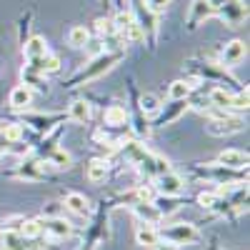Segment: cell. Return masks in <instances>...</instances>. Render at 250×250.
Returning a JSON list of instances; mask_svg holds the SVG:
<instances>
[{
  "instance_id": "1",
  "label": "cell",
  "mask_w": 250,
  "mask_h": 250,
  "mask_svg": "<svg viewBox=\"0 0 250 250\" xmlns=\"http://www.w3.org/2000/svg\"><path fill=\"white\" fill-rule=\"evenodd\" d=\"M158 235H160V240L170 243V245H188V243L198 240V230H195V225H190V223L170 225V228H165V230H158Z\"/></svg>"
},
{
  "instance_id": "2",
  "label": "cell",
  "mask_w": 250,
  "mask_h": 250,
  "mask_svg": "<svg viewBox=\"0 0 250 250\" xmlns=\"http://www.w3.org/2000/svg\"><path fill=\"white\" fill-rule=\"evenodd\" d=\"M123 58V53H108V55H98V58H93V62L90 65H85L80 70V75L75 78V80H93V78H100L103 73H108L115 62Z\"/></svg>"
},
{
  "instance_id": "3",
  "label": "cell",
  "mask_w": 250,
  "mask_h": 250,
  "mask_svg": "<svg viewBox=\"0 0 250 250\" xmlns=\"http://www.w3.org/2000/svg\"><path fill=\"white\" fill-rule=\"evenodd\" d=\"M183 188H185V183H183V178L175 175V173H163V175H158V190H160V195L173 198V195L183 193Z\"/></svg>"
},
{
  "instance_id": "4",
  "label": "cell",
  "mask_w": 250,
  "mask_h": 250,
  "mask_svg": "<svg viewBox=\"0 0 250 250\" xmlns=\"http://www.w3.org/2000/svg\"><path fill=\"white\" fill-rule=\"evenodd\" d=\"M208 130L213 135H230V133H240L243 130V120L240 118H215L210 125H208Z\"/></svg>"
},
{
  "instance_id": "5",
  "label": "cell",
  "mask_w": 250,
  "mask_h": 250,
  "mask_svg": "<svg viewBox=\"0 0 250 250\" xmlns=\"http://www.w3.org/2000/svg\"><path fill=\"white\" fill-rule=\"evenodd\" d=\"M43 223V233H48L50 238H68L73 233V225L65 220V218H45V220H40Z\"/></svg>"
},
{
  "instance_id": "6",
  "label": "cell",
  "mask_w": 250,
  "mask_h": 250,
  "mask_svg": "<svg viewBox=\"0 0 250 250\" xmlns=\"http://www.w3.org/2000/svg\"><path fill=\"white\" fill-rule=\"evenodd\" d=\"M245 43L243 40H233V43H228L225 48H223V65L225 68H235L238 62L245 58Z\"/></svg>"
},
{
  "instance_id": "7",
  "label": "cell",
  "mask_w": 250,
  "mask_h": 250,
  "mask_svg": "<svg viewBox=\"0 0 250 250\" xmlns=\"http://www.w3.org/2000/svg\"><path fill=\"white\" fill-rule=\"evenodd\" d=\"M215 10H218V13H220V15H223L230 25H238L240 20L245 18V8L238 3V0H225V3H223V5H218Z\"/></svg>"
},
{
  "instance_id": "8",
  "label": "cell",
  "mask_w": 250,
  "mask_h": 250,
  "mask_svg": "<svg viewBox=\"0 0 250 250\" xmlns=\"http://www.w3.org/2000/svg\"><path fill=\"white\" fill-rule=\"evenodd\" d=\"M45 55H48V43H45V38L33 35L28 43H25V58H28V62L33 65V62H38L40 58H45Z\"/></svg>"
},
{
  "instance_id": "9",
  "label": "cell",
  "mask_w": 250,
  "mask_h": 250,
  "mask_svg": "<svg viewBox=\"0 0 250 250\" xmlns=\"http://www.w3.org/2000/svg\"><path fill=\"white\" fill-rule=\"evenodd\" d=\"M218 163H220V165H225V168H233V170H238V168H245V165H248V153L235 150V148H230V150H223V153L218 155Z\"/></svg>"
},
{
  "instance_id": "10",
  "label": "cell",
  "mask_w": 250,
  "mask_h": 250,
  "mask_svg": "<svg viewBox=\"0 0 250 250\" xmlns=\"http://www.w3.org/2000/svg\"><path fill=\"white\" fill-rule=\"evenodd\" d=\"M133 213L143 220V225H155V223L163 218L153 203H135V205H133Z\"/></svg>"
},
{
  "instance_id": "11",
  "label": "cell",
  "mask_w": 250,
  "mask_h": 250,
  "mask_svg": "<svg viewBox=\"0 0 250 250\" xmlns=\"http://www.w3.org/2000/svg\"><path fill=\"white\" fill-rule=\"evenodd\" d=\"M65 208L70 213H75V215H90V200L85 198V195H80V193H70L68 198H65Z\"/></svg>"
},
{
  "instance_id": "12",
  "label": "cell",
  "mask_w": 250,
  "mask_h": 250,
  "mask_svg": "<svg viewBox=\"0 0 250 250\" xmlns=\"http://www.w3.org/2000/svg\"><path fill=\"white\" fill-rule=\"evenodd\" d=\"M135 240L143 248H158L160 245V235H158V230L153 225H140L135 230Z\"/></svg>"
},
{
  "instance_id": "13",
  "label": "cell",
  "mask_w": 250,
  "mask_h": 250,
  "mask_svg": "<svg viewBox=\"0 0 250 250\" xmlns=\"http://www.w3.org/2000/svg\"><path fill=\"white\" fill-rule=\"evenodd\" d=\"M30 100H33V90H30L28 85H18V88L10 90V105L18 108V110H20V108H28Z\"/></svg>"
},
{
  "instance_id": "14",
  "label": "cell",
  "mask_w": 250,
  "mask_h": 250,
  "mask_svg": "<svg viewBox=\"0 0 250 250\" xmlns=\"http://www.w3.org/2000/svg\"><path fill=\"white\" fill-rule=\"evenodd\" d=\"M85 175H88L90 183H103V180H105V175H108V160H103V158L90 160Z\"/></svg>"
},
{
  "instance_id": "15",
  "label": "cell",
  "mask_w": 250,
  "mask_h": 250,
  "mask_svg": "<svg viewBox=\"0 0 250 250\" xmlns=\"http://www.w3.org/2000/svg\"><path fill=\"white\" fill-rule=\"evenodd\" d=\"M0 250H25V238L20 235L18 230H3Z\"/></svg>"
},
{
  "instance_id": "16",
  "label": "cell",
  "mask_w": 250,
  "mask_h": 250,
  "mask_svg": "<svg viewBox=\"0 0 250 250\" xmlns=\"http://www.w3.org/2000/svg\"><path fill=\"white\" fill-rule=\"evenodd\" d=\"M90 43V30L85 25H75L68 33V45L70 48H85Z\"/></svg>"
},
{
  "instance_id": "17",
  "label": "cell",
  "mask_w": 250,
  "mask_h": 250,
  "mask_svg": "<svg viewBox=\"0 0 250 250\" xmlns=\"http://www.w3.org/2000/svg\"><path fill=\"white\" fill-rule=\"evenodd\" d=\"M68 113H70V120H75V123H88L93 118V108H90V103H85V100H75Z\"/></svg>"
},
{
  "instance_id": "18",
  "label": "cell",
  "mask_w": 250,
  "mask_h": 250,
  "mask_svg": "<svg viewBox=\"0 0 250 250\" xmlns=\"http://www.w3.org/2000/svg\"><path fill=\"white\" fill-rule=\"evenodd\" d=\"M135 13H138L135 23L143 28V33H155V28H158V18H155V13L148 10V8H138Z\"/></svg>"
},
{
  "instance_id": "19",
  "label": "cell",
  "mask_w": 250,
  "mask_h": 250,
  "mask_svg": "<svg viewBox=\"0 0 250 250\" xmlns=\"http://www.w3.org/2000/svg\"><path fill=\"white\" fill-rule=\"evenodd\" d=\"M18 233L23 235L25 240H33V238H38L40 233H43V223L40 220H23L18 225Z\"/></svg>"
},
{
  "instance_id": "20",
  "label": "cell",
  "mask_w": 250,
  "mask_h": 250,
  "mask_svg": "<svg viewBox=\"0 0 250 250\" xmlns=\"http://www.w3.org/2000/svg\"><path fill=\"white\" fill-rule=\"evenodd\" d=\"M30 68L40 70V73H58L60 70V58L58 55H45V58H40L38 62H33Z\"/></svg>"
},
{
  "instance_id": "21",
  "label": "cell",
  "mask_w": 250,
  "mask_h": 250,
  "mask_svg": "<svg viewBox=\"0 0 250 250\" xmlns=\"http://www.w3.org/2000/svg\"><path fill=\"white\" fill-rule=\"evenodd\" d=\"M125 120H128V113H125V108L113 105V108L105 110V123L113 125V128H118V125H125Z\"/></svg>"
},
{
  "instance_id": "22",
  "label": "cell",
  "mask_w": 250,
  "mask_h": 250,
  "mask_svg": "<svg viewBox=\"0 0 250 250\" xmlns=\"http://www.w3.org/2000/svg\"><path fill=\"white\" fill-rule=\"evenodd\" d=\"M168 95H170V100H185L188 95H190V85H188V80H175V83H170Z\"/></svg>"
},
{
  "instance_id": "23",
  "label": "cell",
  "mask_w": 250,
  "mask_h": 250,
  "mask_svg": "<svg viewBox=\"0 0 250 250\" xmlns=\"http://www.w3.org/2000/svg\"><path fill=\"white\" fill-rule=\"evenodd\" d=\"M135 20V13H130V10H123V13H118L115 18H113V28H115V33L120 35L125 28H128L130 23Z\"/></svg>"
},
{
  "instance_id": "24",
  "label": "cell",
  "mask_w": 250,
  "mask_h": 250,
  "mask_svg": "<svg viewBox=\"0 0 250 250\" xmlns=\"http://www.w3.org/2000/svg\"><path fill=\"white\" fill-rule=\"evenodd\" d=\"M140 110H143L145 115H155V113L160 110V100H158L155 95H150V93L143 95V98H140Z\"/></svg>"
},
{
  "instance_id": "25",
  "label": "cell",
  "mask_w": 250,
  "mask_h": 250,
  "mask_svg": "<svg viewBox=\"0 0 250 250\" xmlns=\"http://www.w3.org/2000/svg\"><path fill=\"white\" fill-rule=\"evenodd\" d=\"M210 100L215 103L218 108H230V105H233V95L225 93L223 88H215V90L210 93Z\"/></svg>"
},
{
  "instance_id": "26",
  "label": "cell",
  "mask_w": 250,
  "mask_h": 250,
  "mask_svg": "<svg viewBox=\"0 0 250 250\" xmlns=\"http://www.w3.org/2000/svg\"><path fill=\"white\" fill-rule=\"evenodd\" d=\"M0 138H5V143H18L23 138V125H5L0 130Z\"/></svg>"
},
{
  "instance_id": "27",
  "label": "cell",
  "mask_w": 250,
  "mask_h": 250,
  "mask_svg": "<svg viewBox=\"0 0 250 250\" xmlns=\"http://www.w3.org/2000/svg\"><path fill=\"white\" fill-rule=\"evenodd\" d=\"M120 35H123L125 40H133V43H140V40H145V33H143V28L135 23V20H133V23H130L128 28H125Z\"/></svg>"
},
{
  "instance_id": "28",
  "label": "cell",
  "mask_w": 250,
  "mask_h": 250,
  "mask_svg": "<svg viewBox=\"0 0 250 250\" xmlns=\"http://www.w3.org/2000/svg\"><path fill=\"white\" fill-rule=\"evenodd\" d=\"M198 203L203 208H215V205H220V193H200Z\"/></svg>"
},
{
  "instance_id": "29",
  "label": "cell",
  "mask_w": 250,
  "mask_h": 250,
  "mask_svg": "<svg viewBox=\"0 0 250 250\" xmlns=\"http://www.w3.org/2000/svg\"><path fill=\"white\" fill-rule=\"evenodd\" d=\"M95 30H98L100 35H110V33H115V28H113V20L98 18V20H95Z\"/></svg>"
},
{
  "instance_id": "30",
  "label": "cell",
  "mask_w": 250,
  "mask_h": 250,
  "mask_svg": "<svg viewBox=\"0 0 250 250\" xmlns=\"http://www.w3.org/2000/svg\"><path fill=\"white\" fill-rule=\"evenodd\" d=\"M50 163L55 165V168H68V165H70V155H68V153H62V150H55Z\"/></svg>"
},
{
  "instance_id": "31",
  "label": "cell",
  "mask_w": 250,
  "mask_h": 250,
  "mask_svg": "<svg viewBox=\"0 0 250 250\" xmlns=\"http://www.w3.org/2000/svg\"><path fill=\"white\" fill-rule=\"evenodd\" d=\"M168 5H170V0H145V8L153 13H163Z\"/></svg>"
},
{
  "instance_id": "32",
  "label": "cell",
  "mask_w": 250,
  "mask_h": 250,
  "mask_svg": "<svg viewBox=\"0 0 250 250\" xmlns=\"http://www.w3.org/2000/svg\"><path fill=\"white\" fill-rule=\"evenodd\" d=\"M230 108H238V110H248V90L233 95V105Z\"/></svg>"
},
{
  "instance_id": "33",
  "label": "cell",
  "mask_w": 250,
  "mask_h": 250,
  "mask_svg": "<svg viewBox=\"0 0 250 250\" xmlns=\"http://www.w3.org/2000/svg\"><path fill=\"white\" fill-rule=\"evenodd\" d=\"M158 250H175V248H173V245L168 243V245H158Z\"/></svg>"
},
{
  "instance_id": "34",
  "label": "cell",
  "mask_w": 250,
  "mask_h": 250,
  "mask_svg": "<svg viewBox=\"0 0 250 250\" xmlns=\"http://www.w3.org/2000/svg\"><path fill=\"white\" fill-rule=\"evenodd\" d=\"M0 238H3V230H0Z\"/></svg>"
}]
</instances>
